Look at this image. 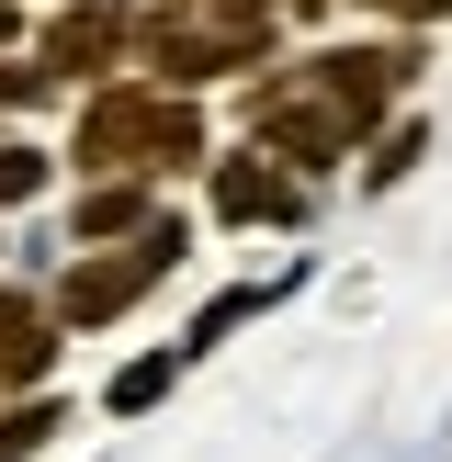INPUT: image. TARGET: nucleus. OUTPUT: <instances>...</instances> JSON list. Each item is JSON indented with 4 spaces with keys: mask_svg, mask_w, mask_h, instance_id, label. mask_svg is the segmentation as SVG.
I'll return each instance as SVG.
<instances>
[{
    "mask_svg": "<svg viewBox=\"0 0 452 462\" xmlns=\"http://www.w3.org/2000/svg\"><path fill=\"white\" fill-rule=\"evenodd\" d=\"M193 12H215V23H271L283 0H193Z\"/></svg>",
    "mask_w": 452,
    "mask_h": 462,
    "instance_id": "obj_14",
    "label": "nucleus"
},
{
    "mask_svg": "<svg viewBox=\"0 0 452 462\" xmlns=\"http://www.w3.org/2000/svg\"><path fill=\"white\" fill-rule=\"evenodd\" d=\"M57 361V305L45 293H0V395H34Z\"/></svg>",
    "mask_w": 452,
    "mask_h": 462,
    "instance_id": "obj_8",
    "label": "nucleus"
},
{
    "mask_svg": "<svg viewBox=\"0 0 452 462\" xmlns=\"http://www.w3.org/2000/svg\"><path fill=\"white\" fill-rule=\"evenodd\" d=\"M57 429H68V406H57V395H12V406H0V462H34Z\"/></svg>",
    "mask_w": 452,
    "mask_h": 462,
    "instance_id": "obj_10",
    "label": "nucleus"
},
{
    "mask_svg": "<svg viewBox=\"0 0 452 462\" xmlns=\"http://www.w3.org/2000/svg\"><path fill=\"white\" fill-rule=\"evenodd\" d=\"M57 90H68V79L34 57V45H12V57H0V113H45Z\"/></svg>",
    "mask_w": 452,
    "mask_h": 462,
    "instance_id": "obj_11",
    "label": "nucleus"
},
{
    "mask_svg": "<svg viewBox=\"0 0 452 462\" xmlns=\"http://www.w3.org/2000/svg\"><path fill=\"white\" fill-rule=\"evenodd\" d=\"M158 102L170 90L158 79H90L80 90V125H68V170H90V180H113V170H147L158 180Z\"/></svg>",
    "mask_w": 452,
    "mask_h": 462,
    "instance_id": "obj_3",
    "label": "nucleus"
},
{
    "mask_svg": "<svg viewBox=\"0 0 452 462\" xmlns=\"http://www.w3.org/2000/svg\"><path fill=\"white\" fill-rule=\"evenodd\" d=\"M34 57L57 68L68 90L125 79V68H136V0H57V12H45V34H34Z\"/></svg>",
    "mask_w": 452,
    "mask_h": 462,
    "instance_id": "obj_5",
    "label": "nucleus"
},
{
    "mask_svg": "<svg viewBox=\"0 0 452 462\" xmlns=\"http://www.w3.org/2000/svg\"><path fill=\"white\" fill-rule=\"evenodd\" d=\"M260 147H271V158H283V170H294V180H316V170H339V158H351V147H362V135H351V125H339V113H328V102H316V90H306V79H283V68H271V79H260Z\"/></svg>",
    "mask_w": 452,
    "mask_h": 462,
    "instance_id": "obj_6",
    "label": "nucleus"
},
{
    "mask_svg": "<svg viewBox=\"0 0 452 462\" xmlns=\"http://www.w3.org/2000/svg\"><path fill=\"white\" fill-rule=\"evenodd\" d=\"M238 68H271V23H215L193 0H147L136 12V79L203 90V79H238Z\"/></svg>",
    "mask_w": 452,
    "mask_h": 462,
    "instance_id": "obj_1",
    "label": "nucleus"
},
{
    "mask_svg": "<svg viewBox=\"0 0 452 462\" xmlns=\"http://www.w3.org/2000/svg\"><path fill=\"white\" fill-rule=\"evenodd\" d=\"M283 12H294V23H328V12H339V0H283Z\"/></svg>",
    "mask_w": 452,
    "mask_h": 462,
    "instance_id": "obj_16",
    "label": "nucleus"
},
{
    "mask_svg": "<svg viewBox=\"0 0 452 462\" xmlns=\"http://www.w3.org/2000/svg\"><path fill=\"white\" fill-rule=\"evenodd\" d=\"M294 79H306V90H316V102H328L351 135H373L384 113L407 102V79H419V34H384V45H316Z\"/></svg>",
    "mask_w": 452,
    "mask_h": 462,
    "instance_id": "obj_4",
    "label": "nucleus"
},
{
    "mask_svg": "<svg viewBox=\"0 0 452 462\" xmlns=\"http://www.w3.org/2000/svg\"><path fill=\"white\" fill-rule=\"evenodd\" d=\"M170 373H181V361H125V373H113V406H125V418H136V406H158V395H170Z\"/></svg>",
    "mask_w": 452,
    "mask_h": 462,
    "instance_id": "obj_13",
    "label": "nucleus"
},
{
    "mask_svg": "<svg viewBox=\"0 0 452 462\" xmlns=\"http://www.w3.org/2000/svg\"><path fill=\"white\" fill-rule=\"evenodd\" d=\"M170 271H181V215H147V226H136V248L113 237V248H90V260H68V282L45 293V305H57V328H113V316L147 305Z\"/></svg>",
    "mask_w": 452,
    "mask_h": 462,
    "instance_id": "obj_2",
    "label": "nucleus"
},
{
    "mask_svg": "<svg viewBox=\"0 0 452 462\" xmlns=\"http://www.w3.org/2000/svg\"><path fill=\"white\" fill-rule=\"evenodd\" d=\"M158 203H147V170H113V180H90L80 192V215H68V237L80 248H113V237H136Z\"/></svg>",
    "mask_w": 452,
    "mask_h": 462,
    "instance_id": "obj_9",
    "label": "nucleus"
},
{
    "mask_svg": "<svg viewBox=\"0 0 452 462\" xmlns=\"http://www.w3.org/2000/svg\"><path fill=\"white\" fill-rule=\"evenodd\" d=\"M203 192H215L226 226H294V215H306V192H294V170L271 147H226L215 170H203Z\"/></svg>",
    "mask_w": 452,
    "mask_h": 462,
    "instance_id": "obj_7",
    "label": "nucleus"
},
{
    "mask_svg": "<svg viewBox=\"0 0 452 462\" xmlns=\"http://www.w3.org/2000/svg\"><path fill=\"white\" fill-rule=\"evenodd\" d=\"M12 45H23V0H0V57H12Z\"/></svg>",
    "mask_w": 452,
    "mask_h": 462,
    "instance_id": "obj_15",
    "label": "nucleus"
},
{
    "mask_svg": "<svg viewBox=\"0 0 452 462\" xmlns=\"http://www.w3.org/2000/svg\"><path fill=\"white\" fill-rule=\"evenodd\" d=\"M45 170H57V158L12 135V147H0V215H12V203H34V192H45Z\"/></svg>",
    "mask_w": 452,
    "mask_h": 462,
    "instance_id": "obj_12",
    "label": "nucleus"
}]
</instances>
